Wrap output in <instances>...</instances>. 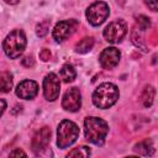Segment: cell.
Segmentation results:
<instances>
[{
    "instance_id": "6da1fadb",
    "label": "cell",
    "mask_w": 158,
    "mask_h": 158,
    "mask_svg": "<svg viewBox=\"0 0 158 158\" xmlns=\"http://www.w3.org/2000/svg\"><path fill=\"white\" fill-rule=\"evenodd\" d=\"M107 132H109V126L106 121H104L102 118L95 116H89L85 118L84 133H85V138L89 142L96 146H101L105 142Z\"/></svg>"
},
{
    "instance_id": "7a4b0ae2",
    "label": "cell",
    "mask_w": 158,
    "mask_h": 158,
    "mask_svg": "<svg viewBox=\"0 0 158 158\" xmlns=\"http://www.w3.org/2000/svg\"><path fill=\"white\" fill-rule=\"evenodd\" d=\"M118 99V89L112 83L100 84L93 93V102L99 109L111 107Z\"/></svg>"
},
{
    "instance_id": "3957f363",
    "label": "cell",
    "mask_w": 158,
    "mask_h": 158,
    "mask_svg": "<svg viewBox=\"0 0 158 158\" xmlns=\"http://www.w3.org/2000/svg\"><path fill=\"white\" fill-rule=\"evenodd\" d=\"M26 47V36L22 30L11 31L2 42V49L9 58H17L22 54Z\"/></svg>"
},
{
    "instance_id": "277c9868",
    "label": "cell",
    "mask_w": 158,
    "mask_h": 158,
    "mask_svg": "<svg viewBox=\"0 0 158 158\" xmlns=\"http://www.w3.org/2000/svg\"><path fill=\"white\" fill-rule=\"evenodd\" d=\"M79 136V127L69 120H63L57 130V144L59 148H67L73 144Z\"/></svg>"
},
{
    "instance_id": "5b68a950",
    "label": "cell",
    "mask_w": 158,
    "mask_h": 158,
    "mask_svg": "<svg viewBox=\"0 0 158 158\" xmlns=\"http://www.w3.org/2000/svg\"><path fill=\"white\" fill-rule=\"evenodd\" d=\"M109 14H110L109 5L104 1H96L88 7L85 15L90 25L99 26L109 17Z\"/></svg>"
},
{
    "instance_id": "8992f818",
    "label": "cell",
    "mask_w": 158,
    "mask_h": 158,
    "mask_svg": "<svg viewBox=\"0 0 158 158\" xmlns=\"http://www.w3.org/2000/svg\"><path fill=\"white\" fill-rule=\"evenodd\" d=\"M127 32V23L123 20L110 22L104 30V37L109 43H118Z\"/></svg>"
},
{
    "instance_id": "52a82bcc",
    "label": "cell",
    "mask_w": 158,
    "mask_h": 158,
    "mask_svg": "<svg viewBox=\"0 0 158 158\" xmlns=\"http://www.w3.org/2000/svg\"><path fill=\"white\" fill-rule=\"evenodd\" d=\"M60 91L59 78L54 73H49L43 79V95L48 101H54L58 99Z\"/></svg>"
},
{
    "instance_id": "ba28073f",
    "label": "cell",
    "mask_w": 158,
    "mask_h": 158,
    "mask_svg": "<svg viewBox=\"0 0 158 158\" xmlns=\"http://www.w3.org/2000/svg\"><path fill=\"white\" fill-rule=\"evenodd\" d=\"M77 27H78V21H75V20L60 21L53 28V38L57 42H63L69 36H72V33L77 30Z\"/></svg>"
},
{
    "instance_id": "9c48e42d",
    "label": "cell",
    "mask_w": 158,
    "mask_h": 158,
    "mask_svg": "<svg viewBox=\"0 0 158 158\" xmlns=\"http://www.w3.org/2000/svg\"><path fill=\"white\" fill-rule=\"evenodd\" d=\"M62 106L64 110L75 112L80 109L81 106V95L78 88H70L69 90L65 91L63 100H62Z\"/></svg>"
},
{
    "instance_id": "30bf717a",
    "label": "cell",
    "mask_w": 158,
    "mask_h": 158,
    "mask_svg": "<svg viewBox=\"0 0 158 158\" xmlns=\"http://www.w3.org/2000/svg\"><path fill=\"white\" fill-rule=\"evenodd\" d=\"M120 57H121V54H120V51L117 48L107 47L101 52L99 60H100V64L104 69H112L118 64Z\"/></svg>"
},
{
    "instance_id": "8fae6325",
    "label": "cell",
    "mask_w": 158,
    "mask_h": 158,
    "mask_svg": "<svg viewBox=\"0 0 158 158\" xmlns=\"http://www.w3.org/2000/svg\"><path fill=\"white\" fill-rule=\"evenodd\" d=\"M49 141H51V130L48 127L40 128L32 138V142H31L32 151L35 153H41L47 148Z\"/></svg>"
},
{
    "instance_id": "7c38bea8",
    "label": "cell",
    "mask_w": 158,
    "mask_h": 158,
    "mask_svg": "<svg viewBox=\"0 0 158 158\" xmlns=\"http://www.w3.org/2000/svg\"><path fill=\"white\" fill-rule=\"evenodd\" d=\"M38 93V84L35 80H23L21 81L17 88H16V95L20 99H25V100H30L33 99Z\"/></svg>"
},
{
    "instance_id": "4fadbf2b",
    "label": "cell",
    "mask_w": 158,
    "mask_h": 158,
    "mask_svg": "<svg viewBox=\"0 0 158 158\" xmlns=\"http://www.w3.org/2000/svg\"><path fill=\"white\" fill-rule=\"evenodd\" d=\"M12 74L6 70H0V94L9 93L12 88Z\"/></svg>"
},
{
    "instance_id": "5bb4252c",
    "label": "cell",
    "mask_w": 158,
    "mask_h": 158,
    "mask_svg": "<svg viewBox=\"0 0 158 158\" xmlns=\"http://www.w3.org/2000/svg\"><path fill=\"white\" fill-rule=\"evenodd\" d=\"M135 151L142 156H152L154 153V147H153V143L152 141L149 139H146V141H142L139 143H137L135 146Z\"/></svg>"
},
{
    "instance_id": "9a60e30c",
    "label": "cell",
    "mask_w": 158,
    "mask_h": 158,
    "mask_svg": "<svg viewBox=\"0 0 158 158\" xmlns=\"http://www.w3.org/2000/svg\"><path fill=\"white\" fill-rule=\"evenodd\" d=\"M60 78L63 79V81L65 83H69V81H73L77 77V72L74 69V67L72 64H64L62 68H60Z\"/></svg>"
},
{
    "instance_id": "2e32d148",
    "label": "cell",
    "mask_w": 158,
    "mask_h": 158,
    "mask_svg": "<svg viewBox=\"0 0 158 158\" xmlns=\"http://www.w3.org/2000/svg\"><path fill=\"white\" fill-rule=\"evenodd\" d=\"M154 95H156V90L153 86L148 85L144 88L142 95H141V100H142V104L144 107H149L152 106L153 104V100H154Z\"/></svg>"
},
{
    "instance_id": "e0dca14e",
    "label": "cell",
    "mask_w": 158,
    "mask_h": 158,
    "mask_svg": "<svg viewBox=\"0 0 158 158\" xmlns=\"http://www.w3.org/2000/svg\"><path fill=\"white\" fill-rule=\"evenodd\" d=\"M94 38L93 37H84L80 40L75 46V52L78 53H86L94 47Z\"/></svg>"
},
{
    "instance_id": "ac0fdd59",
    "label": "cell",
    "mask_w": 158,
    "mask_h": 158,
    "mask_svg": "<svg viewBox=\"0 0 158 158\" xmlns=\"http://www.w3.org/2000/svg\"><path fill=\"white\" fill-rule=\"evenodd\" d=\"M90 156V149L89 147L86 146H80V147H77L74 149H72L69 153H68V157H83V158H86Z\"/></svg>"
},
{
    "instance_id": "d6986e66",
    "label": "cell",
    "mask_w": 158,
    "mask_h": 158,
    "mask_svg": "<svg viewBox=\"0 0 158 158\" xmlns=\"http://www.w3.org/2000/svg\"><path fill=\"white\" fill-rule=\"evenodd\" d=\"M49 21H43V22H40L38 25H37V27H36V33H37V36H40V37H43L44 35H47V32H48V30H49Z\"/></svg>"
},
{
    "instance_id": "ffe728a7",
    "label": "cell",
    "mask_w": 158,
    "mask_h": 158,
    "mask_svg": "<svg viewBox=\"0 0 158 158\" xmlns=\"http://www.w3.org/2000/svg\"><path fill=\"white\" fill-rule=\"evenodd\" d=\"M136 21H137V23L139 25V27H141L142 30H146V28H148V27L151 26V21H149V19H148L147 16L139 15V16H137Z\"/></svg>"
},
{
    "instance_id": "44dd1931",
    "label": "cell",
    "mask_w": 158,
    "mask_h": 158,
    "mask_svg": "<svg viewBox=\"0 0 158 158\" xmlns=\"http://www.w3.org/2000/svg\"><path fill=\"white\" fill-rule=\"evenodd\" d=\"M40 58H41L43 62H47V60L51 58V52H49L47 48H43V49L40 52Z\"/></svg>"
},
{
    "instance_id": "7402d4cb",
    "label": "cell",
    "mask_w": 158,
    "mask_h": 158,
    "mask_svg": "<svg viewBox=\"0 0 158 158\" xmlns=\"http://www.w3.org/2000/svg\"><path fill=\"white\" fill-rule=\"evenodd\" d=\"M146 5L152 10V11H157L158 10V0H144Z\"/></svg>"
},
{
    "instance_id": "603a6c76",
    "label": "cell",
    "mask_w": 158,
    "mask_h": 158,
    "mask_svg": "<svg viewBox=\"0 0 158 158\" xmlns=\"http://www.w3.org/2000/svg\"><path fill=\"white\" fill-rule=\"evenodd\" d=\"M10 156H11V157H16V156H23V157H26V153H25L23 151H21L20 148H17V149L12 151V152L10 153Z\"/></svg>"
},
{
    "instance_id": "cb8c5ba5",
    "label": "cell",
    "mask_w": 158,
    "mask_h": 158,
    "mask_svg": "<svg viewBox=\"0 0 158 158\" xmlns=\"http://www.w3.org/2000/svg\"><path fill=\"white\" fill-rule=\"evenodd\" d=\"M22 63H23L26 67H30V65H33V59H32V57H26V58L22 60Z\"/></svg>"
},
{
    "instance_id": "d4e9b609",
    "label": "cell",
    "mask_w": 158,
    "mask_h": 158,
    "mask_svg": "<svg viewBox=\"0 0 158 158\" xmlns=\"http://www.w3.org/2000/svg\"><path fill=\"white\" fill-rule=\"evenodd\" d=\"M5 109H6V101H5L4 99H0V117H1V115L4 114Z\"/></svg>"
},
{
    "instance_id": "484cf974",
    "label": "cell",
    "mask_w": 158,
    "mask_h": 158,
    "mask_svg": "<svg viewBox=\"0 0 158 158\" xmlns=\"http://www.w3.org/2000/svg\"><path fill=\"white\" fill-rule=\"evenodd\" d=\"M6 4H10V5H14V4H17L19 0H4Z\"/></svg>"
}]
</instances>
